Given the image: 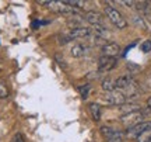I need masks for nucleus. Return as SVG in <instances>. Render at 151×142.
Returning <instances> with one entry per match:
<instances>
[{"mask_svg":"<svg viewBox=\"0 0 151 142\" xmlns=\"http://www.w3.org/2000/svg\"><path fill=\"white\" fill-rule=\"evenodd\" d=\"M105 14L106 17L109 18V21L112 23L113 25L119 30H123V28L127 27V21H126V18L123 17V14L118 11L115 7H111V6H106L105 7Z\"/></svg>","mask_w":151,"mask_h":142,"instance_id":"obj_2","label":"nucleus"},{"mask_svg":"<svg viewBox=\"0 0 151 142\" xmlns=\"http://www.w3.org/2000/svg\"><path fill=\"white\" fill-rule=\"evenodd\" d=\"M134 82H136L134 77L132 76V75H123V76H120L116 79V90L124 92L126 89H129Z\"/></svg>","mask_w":151,"mask_h":142,"instance_id":"obj_8","label":"nucleus"},{"mask_svg":"<svg viewBox=\"0 0 151 142\" xmlns=\"http://www.w3.org/2000/svg\"><path fill=\"white\" fill-rule=\"evenodd\" d=\"M141 51H143V52H146V54L151 51V41L150 39H148V41H144V42L141 44Z\"/></svg>","mask_w":151,"mask_h":142,"instance_id":"obj_23","label":"nucleus"},{"mask_svg":"<svg viewBox=\"0 0 151 142\" xmlns=\"http://www.w3.org/2000/svg\"><path fill=\"white\" fill-rule=\"evenodd\" d=\"M105 100H106V103L108 104H112V106H123L127 100H126V96H124L122 92H119V90H115V92H111V93H106L105 96Z\"/></svg>","mask_w":151,"mask_h":142,"instance_id":"obj_6","label":"nucleus"},{"mask_svg":"<svg viewBox=\"0 0 151 142\" xmlns=\"http://www.w3.org/2000/svg\"><path fill=\"white\" fill-rule=\"evenodd\" d=\"M147 109H150V110H151V97L147 98Z\"/></svg>","mask_w":151,"mask_h":142,"instance_id":"obj_27","label":"nucleus"},{"mask_svg":"<svg viewBox=\"0 0 151 142\" xmlns=\"http://www.w3.org/2000/svg\"><path fill=\"white\" fill-rule=\"evenodd\" d=\"M45 4L49 7V10L55 11V13H60V14H77V9H73L71 6L67 4V1H46Z\"/></svg>","mask_w":151,"mask_h":142,"instance_id":"obj_3","label":"nucleus"},{"mask_svg":"<svg viewBox=\"0 0 151 142\" xmlns=\"http://www.w3.org/2000/svg\"><path fill=\"white\" fill-rule=\"evenodd\" d=\"M86 20H87V23H90L92 27H94V25H102L104 17L98 11H88L86 14Z\"/></svg>","mask_w":151,"mask_h":142,"instance_id":"obj_10","label":"nucleus"},{"mask_svg":"<svg viewBox=\"0 0 151 142\" xmlns=\"http://www.w3.org/2000/svg\"><path fill=\"white\" fill-rule=\"evenodd\" d=\"M102 86V90L106 92V93H111V92H115L116 90V80H113L112 77H105L101 83Z\"/></svg>","mask_w":151,"mask_h":142,"instance_id":"obj_13","label":"nucleus"},{"mask_svg":"<svg viewBox=\"0 0 151 142\" xmlns=\"http://www.w3.org/2000/svg\"><path fill=\"white\" fill-rule=\"evenodd\" d=\"M90 89H91V86H90V84H83V86H80V87H78V92H80L81 97H83V98H87V97H88Z\"/></svg>","mask_w":151,"mask_h":142,"instance_id":"obj_20","label":"nucleus"},{"mask_svg":"<svg viewBox=\"0 0 151 142\" xmlns=\"http://www.w3.org/2000/svg\"><path fill=\"white\" fill-rule=\"evenodd\" d=\"M87 51H88V48H87L86 45L76 44L74 47L71 48V55L76 56V58H81V56H84V55L87 54Z\"/></svg>","mask_w":151,"mask_h":142,"instance_id":"obj_14","label":"nucleus"},{"mask_svg":"<svg viewBox=\"0 0 151 142\" xmlns=\"http://www.w3.org/2000/svg\"><path fill=\"white\" fill-rule=\"evenodd\" d=\"M119 111L122 113V115H126V114H130V113L141 111V107L137 103H124L123 106L119 107Z\"/></svg>","mask_w":151,"mask_h":142,"instance_id":"obj_11","label":"nucleus"},{"mask_svg":"<svg viewBox=\"0 0 151 142\" xmlns=\"http://www.w3.org/2000/svg\"><path fill=\"white\" fill-rule=\"evenodd\" d=\"M150 128H151V122L144 121V122H141V124H137V125L126 130V131H124V135H126V138H129V139H137L139 135H141L143 132L147 131V130H150Z\"/></svg>","mask_w":151,"mask_h":142,"instance_id":"obj_5","label":"nucleus"},{"mask_svg":"<svg viewBox=\"0 0 151 142\" xmlns=\"http://www.w3.org/2000/svg\"><path fill=\"white\" fill-rule=\"evenodd\" d=\"M150 139H151V128L147 130V131H144L141 135L137 137V142H148Z\"/></svg>","mask_w":151,"mask_h":142,"instance_id":"obj_19","label":"nucleus"},{"mask_svg":"<svg viewBox=\"0 0 151 142\" xmlns=\"http://www.w3.org/2000/svg\"><path fill=\"white\" fill-rule=\"evenodd\" d=\"M66 1H67V4L71 6L73 9H83V7L87 4L86 1H80V0H66Z\"/></svg>","mask_w":151,"mask_h":142,"instance_id":"obj_18","label":"nucleus"},{"mask_svg":"<svg viewBox=\"0 0 151 142\" xmlns=\"http://www.w3.org/2000/svg\"><path fill=\"white\" fill-rule=\"evenodd\" d=\"M144 84H146V89H147V90H150V89H151V75H150V76H147L146 83H144Z\"/></svg>","mask_w":151,"mask_h":142,"instance_id":"obj_26","label":"nucleus"},{"mask_svg":"<svg viewBox=\"0 0 151 142\" xmlns=\"http://www.w3.org/2000/svg\"><path fill=\"white\" fill-rule=\"evenodd\" d=\"M148 142H151V139H150V141H148Z\"/></svg>","mask_w":151,"mask_h":142,"instance_id":"obj_28","label":"nucleus"},{"mask_svg":"<svg viewBox=\"0 0 151 142\" xmlns=\"http://www.w3.org/2000/svg\"><path fill=\"white\" fill-rule=\"evenodd\" d=\"M127 69L132 72V76H133L136 72H140V66H137V65H134V63L129 62V63H127Z\"/></svg>","mask_w":151,"mask_h":142,"instance_id":"obj_22","label":"nucleus"},{"mask_svg":"<svg viewBox=\"0 0 151 142\" xmlns=\"http://www.w3.org/2000/svg\"><path fill=\"white\" fill-rule=\"evenodd\" d=\"M11 142H24V137H22L21 134H16Z\"/></svg>","mask_w":151,"mask_h":142,"instance_id":"obj_24","label":"nucleus"},{"mask_svg":"<svg viewBox=\"0 0 151 142\" xmlns=\"http://www.w3.org/2000/svg\"><path fill=\"white\" fill-rule=\"evenodd\" d=\"M91 34H94L95 37L98 38H102V39H106L109 37V31L104 25H94L91 28Z\"/></svg>","mask_w":151,"mask_h":142,"instance_id":"obj_12","label":"nucleus"},{"mask_svg":"<svg viewBox=\"0 0 151 142\" xmlns=\"http://www.w3.org/2000/svg\"><path fill=\"white\" fill-rule=\"evenodd\" d=\"M120 52V47L116 42H106L102 47V56H109V58H116Z\"/></svg>","mask_w":151,"mask_h":142,"instance_id":"obj_9","label":"nucleus"},{"mask_svg":"<svg viewBox=\"0 0 151 142\" xmlns=\"http://www.w3.org/2000/svg\"><path fill=\"white\" fill-rule=\"evenodd\" d=\"M108 142H123V134L120 131H115L113 137L111 138Z\"/></svg>","mask_w":151,"mask_h":142,"instance_id":"obj_21","label":"nucleus"},{"mask_svg":"<svg viewBox=\"0 0 151 142\" xmlns=\"http://www.w3.org/2000/svg\"><path fill=\"white\" fill-rule=\"evenodd\" d=\"M143 14L146 16V18H148V20L151 21V7H150V6H148V7H147L144 11H143Z\"/></svg>","mask_w":151,"mask_h":142,"instance_id":"obj_25","label":"nucleus"},{"mask_svg":"<svg viewBox=\"0 0 151 142\" xmlns=\"http://www.w3.org/2000/svg\"><path fill=\"white\" fill-rule=\"evenodd\" d=\"M91 35V28L87 27H78V28H73V30H69L67 33L60 34L59 39L60 44H67L69 41H73L76 38H86V37H90Z\"/></svg>","mask_w":151,"mask_h":142,"instance_id":"obj_1","label":"nucleus"},{"mask_svg":"<svg viewBox=\"0 0 151 142\" xmlns=\"http://www.w3.org/2000/svg\"><path fill=\"white\" fill-rule=\"evenodd\" d=\"M9 96V87H7V83L6 80L0 79V100L1 98H6Z\"/></svg>","mask_w":151,"mask_h":142,"instance_id":"obj_16","label":"nucleus"},{"mask_svg":"<svg viewBox=\"0 0 151 142\" xmlns=\"http://www.w3.org/2000/svg\"><path fill=\"white\" fill-rule=\"evenodd\" d=\"M116 66V58L109 56H101L98 60V71L99 72H109Z\"/></svg>","mask_w":151,"mask_h":142,"instance_id":"obj_7","label":"nucleus"},{"mask_svg":"<svg viewBox=\"0 0 151 142\" xmlns=\"http://www.w3.org/2000/svg\"><path fill=\"white\" fill-rule=\"evenodd\" d=\"M101 134H102L104 137L106 138V141H109V139L113 137V134H115V130L109 128V127H102V128H101Z\"/></svg>","mask_w":151,"mask_h":142,"instance_id":"obj_17","label":"nucleus"},{"mask_svg":"<svg viewBox=\"0 0 151 142\" xmlns=\"http://www.w3.org/2000/svg\"><path fill=\"white\" fill-rule=\"evenodd\" d=\"M144 115L141 114V111H136V113H130V114H126V115H122L120 117V122L123 124L127 130L132 128V127L137 125V124H141L144 122Z\"/></svg>","mask_w":151,"mask_h":142,"instance_id":"obj_4","label":"nucleus"},{"mask_svg":"<svg viewBox=\"0 0 151 142\" xmlns=\"http://www.w3.org/2000/svg\"><path fill=\"white\" fill-rule=\"evenodd\" d=\"M88 107H90V113H91L94 121L101 120V106H99L98 103H91Z\"/></svg>","mask_w":151,"mask_h":142,"instance_id":"obj_15","label":"nucleus"}]
</instances>
